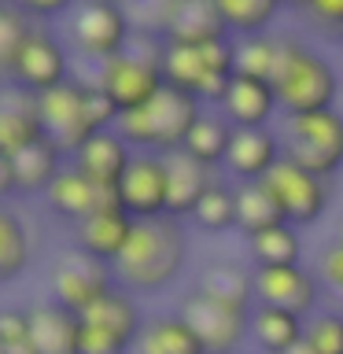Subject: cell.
<instances>
[{
	"mask_svg": "<svg viewBox=\"0 0 343 354\" xmlns=\"http://www.w3.org/2000/svg\"><path fill=\"white\" fill-rule=\"evenodd\" d=\"M221 19L232 37H259L270 33V22L281 15V0H218Z\"/></svg>",
	"mask_w": 343,
	"mask_h": 354,
	"instance_id": "33",
	"label": "cell"
},
{
	"mask_svg": "<svg viewBox=\"0 0 343 354\" xmlns=\"http://www.w3.org/2000/svg\"><path fill=\"white\" fill-rule=\"evenodd\" d=\"M44 203H48V210L59 221H66V225H82L85 218L100 214V210L118 207V192L96 185L93 177H85L77 166L66 162V170L55 177V185L44 192Z\"/></svg>",
	"mask_w": 343,
	"mask_h": 354,
	"instance_id": "15",
	"label": "cell"
},
{
	"mask_svg": "<svg viewBox=\"0 0 343 354\" xmlns=\"http://www.w3.org/2000/svg\"><path fill=\"white\" fill-rule=\"evenodd\" d=\"M292 354H314V351H310V347H306V339H303V343H299V347H295Z\"/></svg>",
	"mask_w": 343,
	"mask_h": 354,
	"instance_id": "44",
	"label": "cell"
},
{
	"mask_svg": "<svg viewBox=\"0 0 343 354\" xmlns=\"http://www.w3.org/2000/svg\"><path fill=\"white\" fill-rule=\"evenodd\" d=\"M232 37L221 19L218 0H166L163 11V41L166 44H207Z\"/></svg>",
	"mask_w": 343,
	"mask_h": 354,
	"instance_id": "16",
	"label": "cell"
},
{
	"mask_svg": "<svg viewBox=\"0 0 343 354\" xmlns=\"http://www.w3.org/2000/svg\"><path fill=\"white\" fill-rule=\"evenodd\" d=\"M30 339L37 354H77L82 339V317L63 310L59 303L44 299L30 306Z\"/></svg>",
	"mask_w": 343,
	"mask_h": 354,
	"instance_id": "23",
	"label": "cell"
},
{
	"mask_svg": "<svg viewBox=\"0 0 343 354\" xmlns=\"http://www.w3.org/2000/svg\"><path fill=\"white\" fill-rule=\"evenodd\" d=\"M273 93L288 118L314 115V111H332L340 96V74L314 44L303 37H281L273 71Z\"/></svg>",
	"mask_w": 343,
	"mask_h": 354,
	"instance_id": "3",
	"label": "cell"
},
{
	"mask_svg": "<svg viewBox=\"0 0 343 354\" xmlns=\"http://www.w3.org/2000/svg\"><path fill=\"white\" fill-rule=\"evenodd\" d=\"M281 159H284V140L273 129H237L225 170L237 177V185H254L266 181Z\"/></svg>",
	"mask_w": 343,
	"mask_h": 354,
	"instance_id": "18",
	"label": "cell"
},
{
	"mask_svg": "<svg viewBox=\"0 0 343 354\" xmlns=\"http://www.w3.org/2000/svg\"><path fill=\"white\" fill-rule=\"evenodd\" d=\"M177 314L185 317V325L196 332V339L203 343L207 354H240V343L251 336V314L248 310H237L229 303H218L214 295L192 288Z\"/></svg>",
	"mask_w": 343,
	"mask_h": 354,
	"instance_id": "9",
	"label": "cell"
},
{
	"mask_svg": "<svg viewBox=\"0 0 343 354\" xmlns=\"http://www.w3.org/2000/svg\"><path fill=\"white\" fill-rule=\"evenodd\" d=\"M30 229L11 207H0V284L19 281L30 266Z\"/></svg>",
	"mask_w": 343,
	"mask_h": 354,
	"instance_id": "32",
	"label": "cell"
},
{
	"mask_svg": "<svg viewBox=\"0 0 343 354\" xmlns=\"http://www.w3.org/2000/svg\"><path fill=\"white\" fill-rule=\"evenodd\" d=\"M133 22L129 11L115 0H85L66 11V37L77 55L93 63H107L122 55L133 41Z\"/></svg>",
	"mask_w": 343,
	"mask_h": 354,
	"instance_id": "7",
	"label": "cell"
},
{
	"mask_svg": "<svg viewBox=\"0 0 343 354\" xmlns=\"http://www.w3.org/2000/svg\"><path fill=\"white\" fill-rule=\"evenodd\" d=\"M232 140H237V126H232L218 107H203V115H199V122L192 126V133H188V140H185V151L192 155L196 162H203L207 170H218V166H225V159H229Z\"/></svg>",
	"mask_w": 343,
	"mask_h": 354,
	"instance_id": "26",
	"label": "cell"
},
{
	"mask_svg": "<svg viewBox=\"0 0 343 354\" xmlns=\"http://www.w3.org/2000/svg\"><path fill=\"white\" fill-rule=\"evenodd\" d=\"M82 321H85V325H100V328L115 332V336H122L129 343V347H137V339L144 332V321H148V317L140 314L137 299H133L126 288H111L100 303H93L85 310Z\"/></svg>",
	"mask_w": 343,
	"mask_h": 354,
	"instance_id": "28",
	"label": "cell"
},
{
	"mask_svg": "<svg viewBox=\"0 0 343 354\" xmlns=\"http://www.w3.org/2000/svg\"><path fill=\"white\" fill-rule=\"evenodd\" d=\"M336 243L343 248V221H340V229H336Z\"/></svg>",
	"mask_w": 343,
	"mask_h": 354,
	"instance_id": "45",
	"label": "cell"
},
{
	"mask_svg": "<svg viewBox=\"0 0 343 354\" xmlns=\"http://www.w3.org/2000/svg\"><path fill=\"white\" fill-rule=\"evenodd\" d=\"M133 221L122 207H111V210H100V214L85 218L82 225H74V243L77 251H85L89 259L104 262V266H115L126 251V243L133 236Z\"/></svg>",
	"mask_w": 343,
	"mask_h": 354,
	"instance_id": "20",
	"label": "cell"
},
{
	"mask_svg": "<svg viewBox=\"0 0 343 354\" xmlns=\"http://www.w3.org/2000/svg\"><path fill=\"white\" fill-rule=\"evenodd\" d=\"M262 185L270 188V196L277 199V207H281V214H284V225H292V229L314 225V221L328 210V196H332L328 181H321V177H314L310 170H303V166L292 162L288 155L273 166V174L266 177Z\"/></svg>",
	"mask_w": 343,
	"mask_h": 354,
	"instance_id": "10",
	"label": "cell"
},
{
	"mask_svg": "<svg viewBox=\"0 0 343 354\" xmlns=\"http://www.w3.org/2000/svg\"><path fill=\"white\" fill-rule=\"evenodd\" d=\"M133 151L126 140H122L118 129H104L96 137H89L82 148L71 155V166H77L85 177H93L96 185L104 188H118V181L126 177L129 162H133Z\"/></svg>",
	"mask_w": 343,
	"mask_h": 354,
	"instance_id": "19",
	"label": "cell"
},
{
	"mask_svg": "<svg viewBox=\"0 0 343 354\" xmlns=\"http://www.w3.org/2000/svg\"><path fill=\"white\" fill-rule=\"evenodd\" d=\"M306 336V321L288 314L277 306H259L251 310V339L262 354H292Z\"/></svg>",
	"mask_w": 343,
	"mask_h": 354,
	"instance_id": "27",
	"label": "cell"
},
{
	"mask_svg": "<svg viewBox=\"0 0 343 354\" xmlns=\"http://www.w3.org/2000/svg\"><path fill=\"white\" fill-rule=\"evenodd\" d=\"M299 15L325 33V37H343V0H303Z\"/></svg>",
	"mask_w": 343,
	"mask_h": 354,
	"instance_id": "38",
	"label": "cell"
},
{
	"mask_svg": "<svg viewBox=\"0 0 343 354\" xmlns=\"http://www.w3.org/2000/svg\"><path fill=\"white\" fill-rule=\"evenodd\" d=\"M248 254L254 270H281V266H299L303 259V240H299V229L292 225H273L259 232V236H248Z\"/></svg>",
	"mask_w": 343,
	"mask_h": 354,
	"instance_id": "30",
	"label": "cell"
},
{
	"mask_svg": "<svg viewBox=\"0 0 343 354\" xmlns=\"http://www.w3.org/2000/svg\"><path fill=\"white\" fill-rule=\"evenodd\" d=\"M321 277H325V284L343 303V248L340 243H332V248H325V254H321Z\"/></svg>",
	"mask_w": 343,
	"mask_h": 354,
	"instance_id": "41",
	"label": "cell"
},
{
	"mask_svg": "<svg viewBox=\"0 0 343 354\" xmlns=\"http://www.w3.org/2000/svg\"><path fill=\"white\" fill-rule=\"evenodd\" d=\"M115 192H118V207L126 210L133 221L166 218V207H170V170H166V155L137 151Z\"/></svg>",
	"mask_w": 343,
	"mask_h": 354,
	"instance_id": "13",
	"label": "cell"
},
{
	"mask_svg": "<svg viewBox=\"0 0 343 354\" xmlns=\"http://www.w3.org/2000/svg\"><path fill=\"white\" fill-rule=\"evenodd\" d=\"M277 52H281V37H273V33L237 37V74L259 77V82H273Z\"/></svg>",
	"mask_w": 343,
	"mask_h": 354,
	"instance_id": "35",
	"label": "cell"
},
{
	"mask_svg": "<svg viewBox=\"0 0 343 354\" xmlns=\"http://www.w3.org/2000/svg\"><path fill=\"white\" fill-rule=\"evenodd\" d=\"M192 225L203 232H229L237 229V185L214 181L210 192L203 196V203L196 207Z\"/></svg>",
	"mask_w": 343,
	"mask_h": 354,
	"instance_id": "34",
	"label": "cell"
},
{
	"mask_svg": "<svg viewBox=\"0 0 343 354\" xmlns=\"http://www.w3.org/2000/svg\"><path fill=\"white\" fill-rule=\"evenodd\" d=\"M133 347L115 332L100 328V325H85L82 321V339H77V354H129Z\"/></svg>",
	"mask_w": 343,
	"mask_h": 354,
	"instance_id": "39",
	"label": "cell"
},
{
	"mask_svg": "<svg viewBox=\"0 0 343 354\" xmlns=\"http://www.w3.org/2000/svg\"><path fill=\"white\" fill-rule=\"evenodd\" d=\"M0 354H37V347H33V339H22V343H8V347H0Z\"/></svg>",
	"mask_w": 343,
	"mask_h": 354,
	"instance_id": "43",
	"label": "cell"
},
{
	"mask_svg": "<svg viewBox=\"0 0 343 354\" xmlns=\"http://www.w3.org/2000/svg\"><path fill=\"white\" fill-rule=\"evenodd\" d=\"M188 221L177 218H155L137 221L133 236L122 251V259L111 266L118 288L137 295H155L166 284H174L188 266Z\"/></svg>",
	"mask_w": 343,
	"mask_h": 354,
	"instance_id": "1",
	"label": "cell"
},
{
	"mask_svg": "<svg viewBox=\"0 0 343 354\" xmlns=\"http://www.w3.org/2000/svg\"><path fill=\"white\" fill-rule=\"evenodd\" d=\"M37 111H41V129L55 148H63V155H74L89 137L104 129L118 126V107L100 93L93 82L71 77L52 93L37 96Z\"/></svg>",
	"mask_w": 343,
	"mask_h": 354,
	"instance_id": "2",
	"label": "cell"
},
{
	"mask_svg": "<svg viewBox=\"0 0 343 354\" xmlns=\"http://www.w3.org/2000/svg\"><path fill=\"white\" fill-rule=\"evenodd\" d=\"M284 155L314 177H321V181H328L332 174L343 170V115L332 107L288 118Z\"/></svg>",
	"mask_w": 343,
	"mask_h": 354,
	"instance_id": "8",
	"label": "cell"
},
{
	"mask_svg": "<svg viewBox=\"0 0 343 354\" xmlns=\"http://www.w3.org/2000/svg\"><path fill=\"white\" fill-rule=\"evenodd\" d=\"M133 354H207L196 332L185 325L181 314H155L144 321V332Z\"/></svg>",
	"mask_w": 343,
	"mask_h": 354,
	"instance_id": "29",
	"label": "cell"
},
{
	"mask_svg": "<svg viewBox=\"0 0 343 354\" xmlns=\"http://www.w3.org/2000/svg\"><path fill=\"white\" fill-rule=\"evenodd\" d=\"M63 82H71V55H66V44L55 37V30H48L44 22H33L26 44L19 48V59L11 66L8 85L41 96V93L59 88Z\"/></svg>",
	"mask_w": 343,
	"mask_h": 354,
	"instance_id": "11",
	"label": "cell"
},
{
	"mask_svg": "<svg viewBox=\"0 0 343 354\" xmlns=\"http://www.w3.org/2000/svg\"><path fill=\"white\" fill-rule=\"evenodd\" d=\"M30 339V310L22 306H0V347Z\"/></svg>",
	"mask_w": 343,
	"mask_h": 354,
	"instance_id": "40",
	"label": "cell"
},
{
	"mask_svg": "<svg viewBox=\"0 0 343 354\" xmlns=\"http://www.w3.org/2000/svg\"><path fill=\"white\" fill-rule=\"evenodd\" d=\"M115 284V270L96 259H89L85 251H66L52 266V303L82 317L93 303H100Z\"/></svg>",
	"mask_w": 343,
	"mask_h": 354,
	"instance_id": "12",
	"label": "cell"
},
{
	"mask_svg": "<svg viewBox=\"0 0 343 354\" xmlns=\"http://www.w3.org/2000/svg\"><path fill=\"white\" fill-rule=\"evenodd\" d=\"M166 170H170V207H166V218L192 221L196 207L203 203V196L210 192V185L218 181L214 170H207L203 162H196L188 151L166 155Z\"/></svg>",
	"mask_w": 343,
	"mask_h": 354,
	"instance_id": "22",
	"label": "cell"
},
{
	"mask_svg": "<svg viewBox=\"0 0 343 354\" xmlns=\"http://www.w3.org/2000/svg\"><path fill=\"white\" fill-rule=\"evenodd\" d=\"M163 48H166L163 37L133 33L126 52L115 55V59H107V63H100L93 85L118 107V115H129V111L144 107L148 100H155L166 88Z\"/></svg>",
	"mask_w": 343,
	"mask_h": 354,
	"instance_id": "6",
	"label": "cell"
},
{
	"mask_svg": "<svg viewBox=\"0 0 343 354\" xmlns=\"http://www.w3.org/2000/svg\"><path fill=\"white\" fill-rule=\"evenodd\" d=\"M41 137H44V129H41L37 96L15 85L0 88V155L15 159L19 151H26Z\"/></svg>",
	"mask_w": 343,
	"mask_h": 354,
	"instance_id": "17",
	"label": "cell"
},
{
	"mask_svg": "<svg viewBox=\"0 0 343 354\" xmlns=\"http://www.w3.org/2000/svg\"><path fill=\"white\" fill-rule=\"evenodd\" d=\"M203 115V104L192 100L181 88L166 85L155 100H148L144 107L129 111L118 118V133L133 151H151V155H174L185 151V140L192 126Z\"/></svg>",
	"mask_w": 343,
	"mask_h": 354,
	"instance_id": "5",
	"label": "cell"
},
{
	"mask_svg": "<svg viewBox=\"0 0 343 354\" xmlns=\"http://www.w3.org/2000/svg\"><path fill=\"white\" fill-rule=\"evenodd\" d=\"M196 288L214 295L218 303H229L237 310H254V266L232 262V259H210L196 277Z\"/></svg>",
	"mask_w": 343,
	"mask_h": 354,
	"instance_id": "24",
	"label": "cell"
},
{
	"mask_svg": "<svg viewBox=\"0 0 343 354\" xmlns=\"http://www.w3.org/2000/svg\"><path fill=\"white\" fill-rule=\"evenodd\" d=\"M273 225H284V214L277 207V199L270 196V188L262 181L237 185V229L243 236H259V232Z\"/></svg>",
	"mask_w": 343,
	"mask_h": 354,
	"instance_id": "31",
	"label": "cell"
},
{
	"mask_svg": "<svg viewBox=\"0 0 343 354\" xmlns=\"http://www.w3.org/2000/svg\"><path fill=\"white\" fill-rule=\"evenodd\" d=\"M277 93L270 82L237 74L229 85L225 100H221V115H225L237 129H270V118L277 115Z\"/></svg>",
	"mask_w": 343,
	"mask_h": 354,
	"instance_id": "21",
	"label": "cell"
},
{
	"mask_svg": "<svg viewBox=\"0 0 343 354\" xmlns=\"http://www.w3.org/2000/svg\"><path fill=\"white\" fill-rule=\"evenodd\" d=\"M11 166H15V181H19L22 196H44L55 185V177L66 170V155H63V148H55L48 137H41L37 144H30L26 151H19L15 159H11Z\"/></svg>",
	"mask_w": 343,
	"mask_h": 354,
	"instance_id": "25",
	"label": "cell"
},
{
	"mask_svg": "<svg viewBox=\"0 0 343 354\" xmlns=\"http://www.w3.org/2000/svg\"><path fill=\"white\" fill-rule=\"evenodd\" d=\"M303 339L314 354H343V310H317L306 317Z\"/></svg>",
	"mask_w": 343,
	"mask_h": 354,
	"instance_id": "37",
	"label": "cell"
},
{
	"mask_svg": "<svg viewBox=\"0 0 343 354\" xmlns=\"http://www.w3.org/2000/svg\"><path fill=\"white\" fill-rule=\"evenodd\" d=\"M33 30V19L22 11V4H0V77L11 82V66L19 59V48L26 44Z\"/></svg>",
	"mask_w": 343,
	"mask_h": 354,
	"instance_id": "36",
	"label": "cell"
},
{
	"mask_svg": "<svg viewBox=\"0 0 343 354\" xmlns=\"http://www.w3.org/2000/svg\"><path fill=\"white\" fill-rule=\"evenodd\" d=\"M163 77L170 88H181L203 107H221L232 77H237V37L207 44H166Z\"/></svg>",
	"mask_w": 343,
	"mask_h": 354,
	"instance_id": "4",
	"label": "cell"
},
{
	"mask_svg": "<svg viewBox=\"0 0 343 354\" xmlns=\"http://www.w3.org/2000/svg\"><path fill=\"white\" fill-rule=\"evenodd\" d=\"M317 277L303 266H281V270H254V303L277 306L295 317H314L317 314Z\"/></svg>",
	"mask_w": 343,
	"mask_h": 354,
	"instance_id": "14",
	"label": "cell"
},
{
	"mask_svg": "<svg viewBox=\"0 0 343 354\" xmlns=\"http://www.w3.org/2000/svg\"><path fill=\"white\" fill-rule=\"evenodd\" d=\"M19 192V181H15V166H11V159H4L0 155V203H4L8 196Z\"/></svg>",
	"mask_w": 343,
	"mask_h": 354,
	"instance_id": "42",
	"label": "cell"
}]
</instances>
